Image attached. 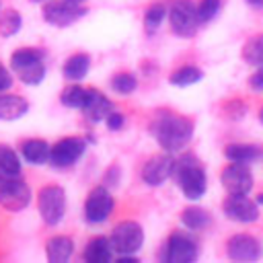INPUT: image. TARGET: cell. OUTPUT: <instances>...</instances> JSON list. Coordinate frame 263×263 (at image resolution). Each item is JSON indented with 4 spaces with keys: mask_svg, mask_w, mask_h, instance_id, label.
<instances>
[{
    "mask_svg": "<svg viewBox=\"0 0 263 263\" xmlns=\"http://www.w3.org/2000/svg\"><path fill=\"white\" fill-rule=\"evenodd\" d=\"M255 201H257V203H263V193H259V195L255 197Z\"/></svg>",
    "mask_w": 263,
    "mask_h": 263,
    "instance_id": "obj_37",
    "label": "cell"
},
{
    "mask_svg": "<svg viewBox=\"0 0 263 263\" xmlns=\"http://www.w3.org/2000/svg\"><path fill=\"white\" fill-rule=\"evenodd\" d=\"M111 247L119 255H136L144 245V230L134 220L119 222L111 232Z\"/></svg>",
    "mask_w": 263,
    "mask_h": 263,
    "instance_id": "obj_6",
    "label": "cell"
},
{
    "mask_svg": "<svg viewBox=\"0 0 263 263\" xmlns=\"http://www.w3.org/2000/svg\"><path fill=\"white\" fill-rule=\"evenodd\" d=\"M84 97H86V88H82L80 84H70L62 90L60 95V101L64 107H70V109H82V103H84Z\"/></svg>",
    "mask_w": 263,
    "mask_h": 263,
    "instance_id": "obj_28",
    "label": "cell"
},
{
    "mask_svg": "<svg viewBox=\"0 0 263 263\" xmlns=\"http://www.w3.org/2000/svg\"><path fill=\"white\" fill-rule=\"evenodd\" d=\"M31 203V187L18 177H6L0 183V208L21 212Z\"/></svg>",
    "mask_w": 263,
    "mask_h": 263,
    "instance_id": "obj_8",
    "label": "cell"
},
{
    "mask_svg": "<svg viewBox=\"0 0 263 263\" xmlns=\"http://www.w3.org/2000/svg\"><path fill=\"white\" fill-rule=\"evenodd\" d=\"M84 14H86V8L76 2H70V0H47L43 4V18H45V23H49L53 27L74 25Z\"/></svg>",
    "mask_w": 263,
    "mask_h": 263,
    "instance_id": "obj_7",
    "label": "cell"
},
{
    "mask_svg": "<svg viewBox=\"0 0 263 263\" xmlns=\"http://www.w3.org/2000/svg\"><path fill=\"white\" fill-rule=\"evenodd\" d=\"M136 86H138V80H136V76L129 74V72H119V74H115V76L111 78V88H113L117 95H129V92L136 90Z\"/></svg>",
    "mask_w": 263,
    "mask_h": 263,
    "instance_id": "obj_30",
    "label": "cell"
},
{
    "mask_svg": "<svg viewBox=\"0 0 263 263\" xmlns=\"http://www.w3.org/2000/svg\"><path fill=\"white\" fill-rule=\"evenodd\" d=\"M72 251H74V242L70 236H51L45 245V253H47V261L51 263H66L70 257H72Z\"/></svg>",
    "mask_w": 263,
    "mask_h": 263,
    "instance_id": "obj_19",
    "label": "cell"
},
{
    "mask_svg": "<svg viewBox=\"0 0 263 263\" xmlns=\"http://www.w3.org/2000/svg\"><path fill=\"white\" fill-rule=\"evenodd\" d=\"M12 86V74L6 70V66L0 62V92L8 90Z\"/></svg>",
    "mask_w": 263,
    "mask_h": 263,
    "instance_id": "obj_33",
    "label": "cell"
},
{
    "mask_svg": "<svg viewBox=\"0 0 263 263\" xmlns=\"http://www.w3.org/2000/svg\"><path fill=\"white\" fill-rule=\"evenodd\" d=\"M113 197L109 193L107 187H95L88 195H86V201H84V218L86 222L90 224H101L105 222L111 212H113Z\"/></svg>",
    "mask_w": 263,
    "mask_h": 263,
    "instance_id": "obj_10",
    "label": "cell"
},
{
    "mask_svg": "<svg viewBox=\"0 0 263 263\" xmlns=\"http://www.w3.org/2000/svg\"><path fill=\"white\" fill-rule=\"evenodd\" d=\"M150 134L166 152L183 150L193 138V123L171 111H158L150 121Z\"/></svg>",
    "mask_w": 263,
    "mask_h": 263,
    "instance_id": "obj_1",
    "label": "cell"
},
{
    "mask_svg": "<svg viewBox=\"0 0 263 263\" xmlns=\"http://www.w3.org/2000/svg\"><path fill=\"white\" fill-rule=\"evenodd\" d=\"M84 148L86 142L82 138H62L49 148V162L58 168H68L84 154Z\"/></svg>",
    "mask_w": 263,
    "mask_h": 263,
    "instance_id": "obj_11",
    "label": "cell"
},
{
    "mask_svg": "<svg viewBox=\"0 0 263 263\" xmlns=\"http://www.w3.org/2000/svg\"><path fill=\"white\" fill-rule=\"evenodd\" d=\"M84 261L86 263H107L113 257V247L111 240L105 236H95L86 242L84 247Z\"/></svg>",
    "mask_w": 263,
    "mask_h": 263,
    "instance_id": "obj_18",
    "label": "cell"
},
{
    "mask_svg": "<svg viewBox=\"0 0 263 263\" xmlns=\"http://www.w3.org/2000/svg\"><path fill=\"white\" fill-rule=\"evenodd\" d=\"M21 14L14 8H6L0 12V35L2 37H12L21 29Z\"/></svg>",
    "mask_w": 263,
    "mask_h": 263,
    "instance_id": "obj_27",
    "label": "cell"
},
{
    "mask_svg": "<svg viewBox=\"0 0 263 263\" xmlns=\"http://www.w3.org/2000/svg\"><path fill=\"white\" fill-rule=\"evenodd\" d=\"M226 253L232 261H257L261 257V242L251 234H234L226 242Z\"/></svg>",
    "mask_w": 263,
    "mask_h": 263,
    "instance_id": "obj_13",
    "label": "cell"
},
{
    "mask_svg": "<svg viewBox=\"0 0 263 263\" xmlns=\"http://www.w3.org/2000/svg\"><path fill=\"white\" fill-rule=\"evenodd\" d=\"M224 214L226 218L234 220V222H242V224H249V222H255L259 218V208H257V201L249 199L247 195H230L226 201H224Z\"/></svg>",
    "mask_w": 263,
    "mask_h": 263,
    "instance_id": "obj_14",
    "label": "cell"
},
{
    "mask_svg": "<svg viewBox=\"0 0 263 263\" xmlns=\"http://www.w3.org/2000/svg\"><path fill=\"white\" fill-rule=\"evenodd\" d=\"M49 144L45 140L39 138H31L27 142H23L21 146V154L29 164H43L49 160Z\"/></svg>",
    "mask_w": 263,
    "mask_h": 263,
    "instance_id": "obj_20",
    "label": "cell"
},
{
    "mask_svg": "<svg viewBox=\"0 0 263 263\" xmlns=\"http://www.w3.org/2000/svg\"><path fill=\"white\" fill-rule=\"evenodd\" d=\"M220 0H201L197 4V16H199V23H210L218 10H220Z\"/></svg>",
    "mask_w": 263,
    "mask_h": 263,
    "instance_id": "obj_31",
    "label": "cell"
},
{
    "mask_svg": "<svg viewBox=\"0 0 263 263\" xmlns=\"http://www.w3.org/2000/svg\"><path fill=\"white\" fill-rule=\"evenodd\" d=\"M70 2H76V4H80V2H84V0H70Z\"/></svg>",
    "mask_w": 263,
    "mask_h": 263,
    "instance_id": "obj_39",
    "label": "cell"
},
{
    "mask_svg": "<svg viewBox=\"0 0 263 263\" xmlns=\"http://www.w3.org/2000/svg\"><path fill=\"white\" fill-rule=\"evenodd\" d=\"M249 86H251L253 90H263V66H259V68L251 74V78H249Z\"/></svg>",
    "mask_w": 263,
    "mask_h": 263,
    "instance_id": "obj_32",
    "label": "cell"
},
{
    "mask_svg": "<svg viewBox=\"0 0 263 263\" xmlns=\"http://www.w3.org/2000/svg\"><path fill=\"white\" fill-rule=\"evenodd\" d=\"M201 78H203V72H201L199 68H195V66H181L177 72L171 74L168 82H171L173 86L185 88V86H191V84L199 82Z\"/></svg>",
    "mask_w": 263,
    "mask_h": 263,
    "instance_id": "obj_24",
    "label": "cell"
},
{
    "mask_svg": "<svg viewBox=\"0 0 263 263\" xmlns=\"http://www.w3.org/2000/svg\"><path fill=\"white\" fill-rule=\"evenodd\" d=\"M88 68H90V58L86 53H74L64 64V78L70 82H78L88 74Z\"/></svg>",
    "mask_w": 263,
    "mask_h": 263,
    "instance_id": "obj_21",
    "label": "cell"
},
{
    "mask_svg": "<svg viewBox=\"0 0 263 263\" xmlns=\"http://www.w3.org/2000/svg\"><path fill=\"white\" fill-rule=\"evenodd\" d=\"M111 111H113V103L103 92H99L97 88H86V97H84V103H82V113L88 121H92V123L105 121V117Z\"/></svg>",
    "mask_w": 263,
    "mask_h": 263,
    "instance_id": "obj_16",
    "label": "cell"
},
{
    "mask_svg": "<svg viewBox=\"0 0 263 263\" xmlns=\"http://www.w3.org/2000/svg\"><path fill=\"white\" fill-rule=\"evenodd\" d=\"M171 31L177 37H193L199 27L197 6L191 0H175L168 10Z\"/></svg>",
    "mask_w": 263,
    "mask_h": 263,
    "instance_id": "obj_5",
    "label": "cell"
},
{
    "mask_svg": "<svg viewBox=\"0 0 263 263\" xmlns=\"http://www.w3.org/2000/svg\"><path fill=\"white\" fill-rule=\"evenodd\" d=\"M242 60L251 66H263V33L251 37L242 45Z\"/></svg>",
    "mask_w": 263,
    "mask_h": 263,
    "instance_id": "obj_26",
    "label": "cell"
},
{
    "mask_svg": "<svg viewBox=\"0 0 263 263\" xmlns=\"http://www.w3.org/2000/svg\"><path fill=\"white\" fill-rule=\"evenodd\" d=\"M37 208L41 214V220L49 226H55L62 222L66 214V191L60 185H45L41 187L37 195Z\"/></svg>",
    "mask_w": 263,
    "mask_h": 263,
    "instance_id": "obj_4",
    "label": "cell"
},
{
    "mask_svg": "<svg viewBox=\"0 0 263 263\" xmlns=\"http://www.w3.org/2000/svg\"><path fill=\"white\" fill-rule=\"evenodd\" d=\"M222 185L228 195H247L253 189V175L245 162H232L222 171Z\"/></svg>",
    "mask_w": 263,
    "mask_h": 263,
    "instance_id": "obj_12",
    "label": "cell"
},
{
    "mask_svg": "<svg viewBox=\"0 0 263 263\" xmlns=\"http://www.w3.org/2000/svg\"><path fill=\"white\" fill-rule=\"evenodd\" d=\"M27 111H29V103L21 95H12V92L0 95V119L2 121L21 119Z\"/></svg>",
    "mask_w": 263,
    "mask_h": 263,
    "instance_id": "obj_17",
    "label": "cell"
},
{
    "mask_svg": "<svg viewBox=\"0 0 263 263\" xmlns=\"http://www.w3.org/2000/svg\"><path fill=\"white\" fill-rule=\"evenodd\" d=\"M173 164H175V158L166 152V154H156L152 156L144 168H142V179L152 185V187H158L162 185L166 179H171V173H173Z\"/></svg>",
    "mask_w": 263,
    "mask_h": 263,
    "instance_id": "obj_15",
    "label": "cell"
},
{
    "mask_svg": "<svg viewBox=\"0 0 263 263\" xmlns=\"http://www.w3.org/2000/svg\"><path fill=\"white\" fill-rule=\"evenodd\" d=\"M224 156L230 162H253L257 158H261V148L253 146V144H228L224 148Z\"/></svg>",
    "mask_w": 263,
    "mask_h": 263,
    "instance_id": "obj_22",
    "label": "cell"
},
{
    "mask_svg": "<svg viewBox=\"0 0 263 263\" xmlns=\"http://www.w3.org/2000/svg\"><path fill=\"white\" fill-rule=\"evenodd\" d=\"M259 119H261V123H263V107H261V111H259Z\"/></svg>",
    "mask_w": 263,
    "mask_h": 263,
    "instance_id": "obj_38",
    "label": "cell"
},
{
    "mask_svg": "<svg viewBox=\"0 0 263 263\" xmlns=\"http://www.w3.org/2000/svg\"><path fill=\"white\" fill-rule=\"evenodd\" d=\"M117 181H119V168H117V166H111V168L105 173V183H107L109 187H113V185H117Z\"/></svg>",
    "mask_w": 263,
    "mask_h": 263,
    "instance_id": "obj_35",
    "label": "cell"
},
{
    "mask_svg": "<svg viewBox=\"0 0 263 263\" xmlns=\"http://www.w3.org/2000/svg\"><path fill=\"white\" fill-rule=\"evenodd\" d=\"M166 263H191L197 259V242L185 232H173L164 245Z\"/></svg>",
    "mask_w": 263,
    "mask_h": 263,
    "instance_id": "obj_9",
    "label": "cell"
},
{
    "mask_svg": "<svg viewBox=\"0 0 263 263\" xmlns=\"http://www.w3.org/2000/svg\"><path fill=\"white\" fill-rule=\"evenodd\" d=\"M105 121H107V127L115 132V129H119V127L123 125V115H121V113H113V111H111V113L105 117Z\"/></svg>",
    "mask_w": 263,
    "mask_h": 263,
    "instance_id": "obj_34",
    "label": "cell"
},
{
    "mask_svg": "<svg viewBox=\"0 0 263 263\" xmlns=\"http://www.w3.org/2000/svg\"><path fill=\"white\" fill-rule=\"evenodd\" d=\"M251 6H263V0H247Z\"/></svg>",
    "mask_w": 263,
    "mask_h": 263,
    "instance_id": "obj_36",
    "label": "cell"
},
{
    "mask_svg": "<svg viewBox=\"0 0 263 263\" xmlns=\"http://www.w3.org/2000/svg\"><path fill=\"white\" fill-rule=\"evenodd\" d=\"M181 222L185 228L189 230H205L212 226V216L208 210L199 208V205H191L187 210H183L181 214Z\"/></svg>",
    "mask_w": 263,
    "mask_h": 263,
    "instance_id": "obj_23",
    "label": "cell"
},
{
    "mask_svg": "<svg viewBox=\"0 0 263 263\" xmlns=\"http://www.w3.org/2000/svg\"><path fill=\"white\" fill-rule=\"evenodd\" d=\"M10 68L16 72V76L29 84H41V80L45 78V62H43V51L35 49V47H25V49H16L10 55Z\"/></svg>",
    "mask_w": 263,
    "mask_h": 263,
    "instance_id": "obj_3",
    "label": "cell"
},
{
    "mask_svg": "<svg viewBox=\"0 0 263 263\" xmlns=\"http://www.w3.org/2000/svg\"><path fill=\"white\" fill-rule=\"evenodd\" d=\"M31 2H45V0H31Z\"/></svg>",
    "mask_w": 263,
    "mask_h": 263,
    "instance_id": "obj_40",
    "label": "cell"
},
{
    "mask_svg": "<svg viewBox=\"0 0 263 263\" xmlns=\"http://www.w3.org/2000/svg\"><path fill=\"white\" fill-rule=\"evenodd\" d=\"M0 173L6 177L21 175V160H18L16 152L6 144H0Z\"/></svg>",
    "mask_w": 263,
    "mask_h": 263,
    "instance_id": "obj_25",
    "label": "cell"
},
{
    "mask_svg": "<svg viewBox=\"0 0 263 263\" xmlns=\"http://www.w3.org/2000/svg\"><path fill=\"white\" fill-rule=\"evenodd\" d=\"M164 16H166L164 4H152V6L146 10V14H144V29H146V33L152 35V33L160 27V23H162Z\"/></svg>",
    "mask_w": 263,
    "mask_h": 263,
    "instance_id": "obj_29",
    "label": "cell"
},
{
    "mask_svg": "<svg viewBox=\"0 0 263 263\" xmlns=\"http://www.w3.org/2000/svg\"><path fill=\"white\" fill-rule=\"evenodd\" d=\"M171 177H175L177 185L181 187L183 195L187 199H201L205 189H208V177L205 171L201 168L199 160L195 156H183L179 160H175L173 164V173Z\"/></svg>",
    "mask_w": 263,
    "mask_h": 263,
    "instance_id": "obj_2",
    "label": "cell"
}]
</instances>
